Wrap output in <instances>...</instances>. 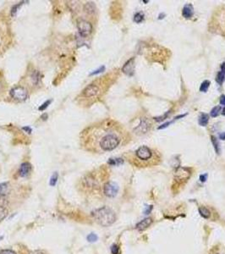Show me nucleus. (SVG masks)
Returning a JSON list of instances; mask_svg holds the SVG:
<instances>
[{
	"mask_svg": "<svg viewBox=\"0 0 225 254\" xmlns=\"http://www.w3.org/2000/svg\"><path fill=\"white\" fill-rule=\"evenodd\" d=\"M104 194L108 197H114L118 191V186L115 182L108 181L104 185Z\"/></svg>",
	"mask_w": 225,
	"mask_h": 254,
	"instance_id": "nucleus-8",
	"label": "nucleus"
},
{
	"mask_svg": "<svg viewBox=\"0 0 225 254\" xmlns=\"http://www.w3.org/2000/svg\"><path fill=\"white\" fill-rule=\"evenodd\" d=\"M97 239H98V237H97V236H96V234L91 233V234H89V235L87 236V241H88L89 242H95V241H97Z\"/></svg>",
	"mask_w": 225,
	"mask_h": 254,
	"instance_id": "nucleus-26",
	"label": "nucleus"
},
{
	"mask_svg": "<svg viewBox=\"0 0 225 254\" xmlns=\"http://www.w3.org/2000/svg\"><path fill=\"white\" fill-rule=\"evenodd\" d=\"M11 96L13 98L19 101H24L27 98V91L22 86H16L11 90Z\"/></svg>",
	"mask_w": 225,
	"mask_h": 254,
	"instance_id": "nucleus-7",
	"label": "nucleus"
},
{
	"mask_svg": "<svg viewBox=\"0 0 225 254\" xmlns=\"http://www.w3.org/2000/svg\"><path fill=\"white\" fill-rule=\"evenodd\" d=\"M0 254H16V252L9 249H4V250H0Z\"/></svg>",
	"mask_w": 225,
	"mask_h": 254,
	"instance_id": "nucleus-30",
	"label": "nucleus"
},
{
	"mask_svg": "<svg viewBox=\"0 0 225 254\" xmlns=\"http://www.w3.org/2000/svg\"><path fill=\"white\" fill-rule=\"evenodd\" d=\"M7 209L4 207H1L0 206V222L3 221L4 218H6L7 216Z\"/></svg>",
	"mask_w": 225,
	"mask_h": 254,
	"instance_id": "nucleus-19",
	"label": "nucleus"
},
{
	"mask_svg": "<svg viewBox=\"0 0 225 254\" xmlns=\"http://www.w3.org/2000/svg\"><path fill=\"white\" fill-rule=\"evenodd\" d=\"M212 143L214 145L215 150H216V152L218 154V153H219V144H218V141L216 140V138H215L214 136L212 137Z\"/></svg>",
	"mask_w": 225,
	"mask_h": 254,
	"instance_id": "nucleus-28",
	"label": "nucleus"
},
{
	"mask_svg": "<svg viewBox=\"0 0 225 254\" xmlns=\"http://www.w3.org/2000/svg\"><path fill=\"white\" fill-rule=\"evenodd\" d=\"M77 28L79 33L82 36H88L92 32V25L87 21L81 20L77 22Z\"/></svg>",
	"mask_w": 225,
	"mask_h": 254,
	"instance_id": "nucleus-4",
	"label": "nucleus"
},
{
	"mask_svg": "<svg viewBox=\"0 0 225 254\" xmlns=\"http://www.w3.org/2000/svg\"><path fill=\"white\" fill-rule=\"evenodd\" d=\"M87 132V145L97 147L103 152L114 150L123 140L119 127L111 121L89 128Z\"/></svg>",
	"mask_w": 225,
	"mask_h": 254,
	"instance_id": "nucleus-1",
	"label": "nucleus"
},
{
	"mask_svg": "<svg viewBox=\"0 0 225 254\" xmlns=\"http://www.w3.org/2000/svg\"><path fill=\"white\" fill-rule=\"evenodd\" d=\"M191 176V171L188 168H182L179 167L176 169L174 173V179L179 182H184L187 180Z\"/></svg>",
	"mask_w": 225,
	"mask_h": 254,
	"instance_id": "nucleus-5",
	"label": "nucleus"
},
{
	"mask_svg": "<svg viewBox=\"0 0 225 254\" xmlns=\"http://www.w3.org/2000/svg\"><path fill=\"white\" fill-rule=\"evenodd\" d=\"M220 104L221 105H225V95H223L220 97Z\"/></svg>",
	"mask_w": 225,
	"mask_h": 254,
	"instance_id": "nucleus-32",
	"label": "nucleus"
},
{
	"mask_svg": "<svg viewBox=\"0 0 225 254\" xmlns=\"http://www.w3.org/2000/svg\"><path fill=\"white\" fill-rule=\"evenodd\" d=\"M193 14H194V9H193L192 5L191 4H186V5H185V7L183 8L182 11L183 16L185 18L189 19L192 16Z\"/></svg>",
	"mask_w": 225,
	"mask_h": 254,
	"instance_id": "nucleus-13",
	"label": "nucleus"
},
{
	"mask_svg": "<svg viewBox=\"0 0 225 254\" xmlns=\"http://www.w3.org/2000/svg\"><path fill=\"white\" fill-rule=\"evenodd\" d=\"M104 69H105V67H104V66H102V67H101L100 69H98L97 70H95L94 72H92L91 75H96V74H98V73H100V72H102L103 70H104Z\"/></svg>",
	"mask_w": 225,
	"mask_h": 254,
	"instance_id": "nucleus-31",
	"label": "nucleus"
},
{
	"mask_svg": "<svg viewBox=\"0 0 225 254\" xmlns=\"http://www.w3.org/2000/svg\"><path fill=\"white\" fill-rule=\"evenodd\" d=\"M215 254H219V253H215Z\"/></svg>",
	"mask_w": 225,
	"mask_h": 254,
	"instance_id": "nucleus-39",
	"label": "nucleus"
},
{
	"mask_svg": "<svg viewBox=\"0 0 225 254\" xmlns=\"http://www.w3.org/2000/svg\"><path fill=\"white\" fill-rule=\"evenodd\" d=\"M217 82L219 84V85H222L225 80V63H223V65H221V70L218 72V75H217Z\"/></svg>",
	"mask_w": 225,
	"mask_h": 254,
	"instance_id": "nucleus-14",
	"label": "nucleus"
},
{
	"mask_svg": "<svg viewBox=\"0 0 225 254\" xmlns=\"http://www.w3.org/2000/svg\"><path fill=\"white\" fill-rule=\"evenodd\" d=\"M152 219L151 218H145L136 225V229H138L139 230H143L148 228L152 225Z\"/></svg>",
	"mask_w": 225,
	"mask_h": 254,
	"instance_id": "nucleus-12",
	"label": "nucleus"
},
{
	"mask_svg": "<svg viewBox=\"0 0 225 254\" xmlns=\"http://www.w3.org/2000/svg\"><path fill=\"white\" fill-rule=\"evenodd\" d=\"M92 216L96 223L103 227H107L113 225L116 220L115 213L107 207H103L94 210L92 213Z\"/></svg>",
	"mask_w": 225,
	"mask_h": 254,
	"instance_id": "nucleus-2",
	"label": "nucleus"
},
{
	"mask_svg": "<svg viewBox=\"0 0 225 254\" xmlns=\"http://www.w3.org/2000/svg\"><path fill=\"white\" fill-rule=\"evenodd\" d=\"M136 155L141 161L148 162L152 160V158H153L154 153L153 151L147 146H141L136 150Z\"/></svg>",
	"mask_w": 225,
	"mask_h": 254,
	"instance_id": "nucleus-3",
	"label": "nucleus"
},
{
	"mask_svg": "<svg viewBox=\"0 0 225 254\" xmlns=\"http://www.w3.org/2000/svg\"><path fill=\"white\" fill-rule=\"evenodd\" d=\"M94 4H92V3H87V4H86V6H85V9H86V10L87 13H90V14H92V13H94Z\"/></svg>",
	"mask_w": 225,
	"mask_h": 254,
	"instance_id": "nucleus-24",
	"label": "nucleus"
},
{
	"mask_svg": "<svg viewBox=\"0 0 225 254\" xmlns=\"http://www.w3.org/2000/svg\"><path fill=\"white\" fill-rule=\"evenodd\" d=\"M3 238H4V236H0V241H1V240H3Z\"/></svg>",
	"mask_w": 225,
	"mask_h": 254,
	"instance_id": "nucleus-38",
	"label": "nucleus"
},
{
	"mask_svg": "<svg viewBox=\"0 0 225 254\" xmlns=\"http://www.w3.org/2000/svg\"><path fill=\"white\" fill-rule=\"evenodd\" d=\"M209 86H210V82L209 81H205V82H202L201 86L200 91L201 92H207Z\"/></svg>",
	"mask_w": 225,
	"mask_h": 254,
	"instance_id": "nucleus-22",
	"label": "nucleus"
},
{
	"mask_svg": "<svg viewBox=\"0 0 225 254\" xmlns=\"http://www.w3.org/2000/svg\"><path fill=\"white\" fill-rule=\"evenodd\" d=\"M220 110H221V108H220V106H216V107H214L212 109L211 111V116L212 117H217L218 115H219V112H220Z\"/></svg>",
	"mask_w": 225,
	"mask_h": 254,
	"instance_id": "nucleus-21",
	"label": "nucleus"
},
{
	"mask_svg": "<svg viewBox=\"0 0 225 254\" xmlns=\"http://www.w3.org/2000/svg\"><path fill=\"white\" fill-rule=\"evenodd\" d=\"M144 20V15L141 13H137L135 14V17H134V21L136 23H141Z\"/></svg>",
	"mask_w": 225,
	"mask_h": 254,
	"instance_id": "nucleus-23",
	"label": "nucleus"
},
{
	"mask_svg": "<svg viewBox=\"0 0 225 254\" xmlns=\"http://www.w3.org/2000/svg\"><path fill=\"white\" fill-rule=\"evenodd\" d=\"M208 120H209V117L207 114H201L198 119V123L201 126H206L208 123Z\"/></svg>",
	"mask_w": 225,
	"mask_h": 254,
	"instance_id": "nucleus-16",
	"label": "nucleus"
},
{
	"mask_svg": "<svg viewBox=\"0 0 225 254\" xmlns=\"http://www.w3.org/2000/svg\"><path fill=\"white\" fill-rule=\"evenodd\" d=\"M52 103V100H47L46 101L45 103H43L41 106H40L39 108H38V109H39L40 111H44L45 109H46L48 107V105Z\"/></svg>",
	"mask_w": 225,
	"mask_h": 254,
	"instance_id": "nucleus-27",
	"label": "nucleus"
},
{
	"mask_svg": "<svg viewBox=\"0 0 225 254\" xmlns=\"http://www.w3.org/2000/svg\"><path fill=\"white\" fill-rule=\"evenodd\" d=\"M58 175L57 172H55V173H54L53 174V176H51V179H50V186H54L56 184H57V181H58Z\"/></svg>",
	"mask_w": 225,
	"mask_h": 254,
	"instance_id": "nucleus-18",
	"label": "nucleus"
},
{
	"mask_svg": "<svg viewBox=\"0 0 225 254\" xmlns=\"http://www.w3.org/2000/svg\"><path fill=\"white\" fill-rule=\"evenodd\" d=\"M32 171V165L31 164H29L27 162L23 163L20 167V170H19V175L21 177H25L27 176Z\"/></svg>",
	"mask_w": 225,
	"mask_h": 254,
	"instance_id": "nucleus-11",
	"label": "nucleus"
},
{
	"mask_svg": "<svg viewBox=\"0 0 225 254\" xmlns=\"http://www.w3.org/2000/svg\"><path fill=\"white\" fill-rule=\"evenodd\" d=\"M23 130H25V131H28V133L32 132V129H31L30 127H24V128H23Z\"/></svg>",
	"mask_w": 225,
	"mask_h": 254,
	"instance_id": "nucleus-35",
	"label": "nucleus"
},
{
	"mask_svg": "<svg viewBox=\"0 0 225 254\" xmlns=\"http://www.w3.org/2000/svg\"><path fill=\"white\" fill-rule=\"evenodd\" d=\"M122 71L124 72L125 75H129V76L134 75V73H135V59L134 58L129 59L125 63V65L122 68Z\"/></svg>",
	"mask_w": 225,
	"mask_h": 254,
	"instance_id": "nucleus-10",
	"label": "nucleus"
},
{
	"mask_svg": "<svg viewBox=\"0 0 225 254\" xmlns=\"http://www.w3.org/2000/svg\"><path fill=\"white\" fill-rule=\"evenodd\" d=\"M100 93V87L96 84H90L83 90V96L85 97H94Z\"/></svg>",
	"mask_w": 225,
	"mask_h": 254,
	"instance_id": "nucleus-9",
	"label": "nucleus"
},
{
	"mask_svg": "<svg viewBox=\"0 0 225 254\" xmlns=\"http://www.w3.org/2000/svg\"><path fill=\"white\" fill-rule=\"evenodd\" d=\"M219 138L221 140H225V132H223L219 134Z\"/></svg>",
	"mask_w": 225,
	"mask_h": 254,
	"instance_id": "nucleus-34",
	"label": "nucleus"
},
{
	"mask_svg": "<svg viewBox=\"0 0 225 254\" xmlns=\"http://www.w3.org/2000/svg\"><path fill=\"white\" fill-rule=\"evenodd\" d=\"M22 4H23V3H20V4H15V5H14V6H13L12 9H11V15H12L13 17L16 15V13H17V11H18L19 8L21 7Z\"/></svg>",
	"mask_w": 225,
	"mask_h": 254,
	"instance_id": "nucleus-25",
	"label": "nucleus"
},
{
	"mask_svg": "<svg viewBox=\"0 0 225 254\" xmlns=\"http://www.w3.org/2000/svg\"><path fill=\"white\" fill-rule=\"evenodd\" d=\"M207 175H202V176H200V180L201 181H202V182H205L206 180H207Z\"/></svg>",
	"mask_w": 225,
	"mask_h": 254,
	"instance_id": "nucleus-33",
	"label": "nucleus"
},
{
	"mask_svg": "<svg viewBox=\"0 0 225 254\" xmlns=\"http://www.w3.org/2000/svg\"><path fill=\"white\" fill-rule=\"evenodd\" d=\"M198 210H199L200 214L205 218H208L209 217H210V215H211L210 211H209L207 208H205V207H200Z\"/></svg>",
	"mask_w": 225,
	"mask_h": 254,
	"instance_id": "nucleus-17",
	"label": "nucleus"
},
{
	"mask_svg": "<svg viewBox=\"0 0 225 254\" xmlns=\"http://www.w3.org/2000/svg\"><path fill=\"white\" fill-rule=\"evenodd\" d=\"M111 252L112 254H118L119 253V247L118 245H113L111 247Z\"/></svg>",
	"mask_w": 225,
	"mask_h": 254,
	"instance_id": "nucleus-29",
	"label": "nucleus"
},
{
	"mask_svg": "<svg viewBox=\"0 0 225 254\" xmlns=\"http://www.w3.org/2000/svg\"><path fill=\"white\" fill-rule=\"evenodd\" d=\"M2 45H3V39H2V37H1V35H0V48H1Z\"/></svg>",
	"mask_w": 225,
	"mask_h": 254,
	"instance_id": "nucleus-36",
	"label": "nucleus"
},
{
	"mask_svg": "<svg viewBox=\"0 0 225 254\" xmlns=\"http://www.w3.org/2000/svg\"><path fill=\"white\" fill-rule=\"evenodd\" d=\"M223 115H225V108H223V113H222Z\"/></svg>",
	"mask_w": 225,
	"mask_h": 254,
	"instance_id": "nucleus-37",
	"label": "nucleus"
},
{
	"mask_svg": "<svg viewBox=\"0 0 225 254\" xmlns=\"http://www.w3.org/2000/svg\"><path fill=\"white\" fill-rule=\"evenodd\" d=\"M123 160L122 158H111L110 160L108 161V164L111 165H119L123 164Z\"/></svg>",
	"mask_w": 225,
	"mask_h": 254,
	"instance_id": "nucleus-20",
	"label": "nucleus"
},
{
	"mask_svg": "<svg viewBox=\"0 0 225 254\" xmlns=\"http://www.w3.org/2000/svg\"><path fill=\"white\" fill-rule=\"evenodd\" d=\"M10 191L9 183H0V196H6Z\"/></svg>",
	"mask_w": 225,
	"mask_h": 254,
	"instance_id": "nucleus-15",
	"label": "nucleus"
},
{
	"mask_svg": "<svg viewBox=\"0 0 225 254\" xmlns=\"http://www.w3.org/2000/svg\"><path fill=\"white\" fill-rule=\"evenodd\" d=\"M151 128H152V123L150 120L147 118H143L141 119L139 125L136 126L135 131L138 135H144L148 132Z\"/></svg>",
	"mask_w": 225,
	"mask_h": 254,
	"instance_id": "nucleus-6",
	"label": "nucleus"
}]
</instances>
